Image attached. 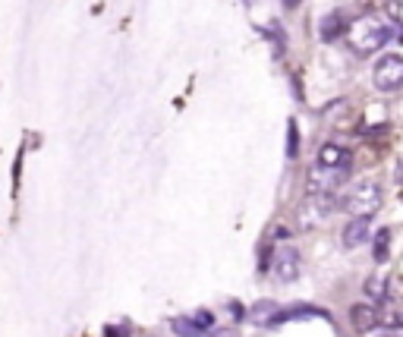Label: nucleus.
<instances>
[{
	"instance_id": "dca6fc26",
	"label": "nucleus",
	"mask_w": 403,
	"mask_h": 337,
	"mask_svg": "<svg viewBox=\"0 0 403 337\" xmlns=\"http://www.w3.org/2000/svg\"><path fill=\"white\" fill-rule=\"evenodd\" d=\"M388 246H391V231L375 233V262H388Z\"/></svg>"
},
{
	"instance_id": "f03ea898",
	"label": "nucleus",
	"mask_w": 403,
	"mask_h": 337,
	"mask_svg": "<svg viewBox=\"0 0 403 337\" xmlns=\"http://www.w3.org/2000/svg\"><path fill=\"white\" fill-rule=\"evenodd\" d=\"M381 186L375 180H359L350 186V192L344 195V212L353 218H375L381 212Z\"/></svg>"
},
{
	"instance_id": "0eeeda50",
	"label": "nucleus",
	"mask_w": 403,
	"mask_h": 337,
	"mask_svg": "<svg viewBox=\"0 0 403 337\" xmlns=\"http://www.w3.org/2000/svg\"><path fill=\"white\" fill-rule=\"evenodd\" d=\"M299 319H325V321H331V315H328L325 309H318V306H287V309H278V315L271 319V325H268V328H278V325H284V321H299Z\"/></svg>"
},
{
	"instance_id": "6e6552de",
	"label": "nucleus",
	"mask_w": 403,
	"mask_h": 337,
	"mask_svg": "<svg viewBox=\"0 0 403 337\" xmlns=\"http://www.w3.org/2000/svg\"><path fill=\"white\" fill-rule=\"evenodd\" d=\"M315 164L344 171V167H350V152H347L344 145H337V142H325L318 148V161H315Z\"/></svg>"
},
{
	"instance_id": "39448f33",
	"label": "nucleus",
	"mask_w": 403,
	"mask_h": 337,
	"mask_svg": "<svg viewBox=\"0 0 403 337\" xmlns=\"http://www.w3.org/2000/svg\"><path fill=\"white\" fill-rule=\"evenodd\" d=\"M337 208V202H334L331 192H312V199L306 202V205L299 208V221L302 227H315L321 224L325 218H331V212Z\"/></svg>"
},
{
	"instance_id": "f8f14e48",
	"label": "nucleus",
	"mask_w": 403,
	"mask_h": 337,
	"mask_svg": "<svg viewBox=\"0 0 403 337\" xmlns=\"http://www.w3.org/2000/svg\"><path fill=\"white\" fill-rule=\"evenodd\" d=\"M170 328H173V334L177 337H202L205 334L192 315H177V319H170Z\"/></svg>"
},
{
	"instance_id": "aec40b11",
	"label": "nucleus",
	"mask_w": 403,
	"mask_h": 337,
	"mask_svg": "<svg viewBox=\"0 0 403 337\" xmlns=\"http://www.w3.org/2000/svg\"><path fill=\"white\" fill-rule=\"evenodd\" d=\"M208 337H240V334H237V331H230V328H218V331L211 328V334H208Z\"/></svg>"
},
{
	"instance_id": "423d86ee",
	"label": "nucleus",
	"mask_w": 403,
	"mask_h": 337,
	"mask_svg": "<svg viewBox=\"0 0 403 337\" xmlns=\"http://www.w3.org/2000/svg\"><path fill=\"white\" fill-rule=\"evenodd\" d=\"M347 173H350V167H344V171H334V167L315 164L312 171H309V190H312V192H331L334 186L347 177Z\"/></svg>"
},
{
	"instance_id": "2eb2a0df",
	"label": "nucleus",
	"mask_w": 403,
	"mask_h": 337,
	"mask_svg": "<svg viewBox=\"0 0 403 337\" xmlns=\"http://www.w3.org/2000/svg\"><path fill=\"white\" fill-rule=\"evenodd\" d=\"M287 158H299V126H297V120H290L287 123Z\"/></svg>"
},
{
	"instance_id": "1a4fd4ad",
	"label": "nucleus",
	"mask_w": 403,
	"mask_h": 337,
	"mask_svg": "<svg viewBox=\"0 0 403 337\" xmlns=\"http://www.w3.org/2000/svg\"><path fill=\"white\" fill-rule=\"evenodd\" d=\"M344 246L347 249H356V246H362V243H368L372 240V218H353L350 224L344 227Z\"/></svg>"
},
{
	"instance_id": "7ed1b4c3",
	"label": "nucleus",
	"mask_w": 403,
	"mask_h": 337,
	"mask_svg": "<svg viewBox=\"0 0 403 337\" xmlns=\"http://www.w3.org/2000/svg\"><path fill=\"white\" fill-rule=\"evenodd\" d=\"M372 85L381 95L403 92V57L400 54H385V57H378V63H375V70H372Z\"/></svg>"
},
{
	"instance_id": "412c9836",
	"label": "nucleus",
	"mask_w": 403,
	"mask_h": 337,
	"mask_svg": "<svg viewBox=\"0 0 403 337\" xmlns=\"http://www.w3.org/2000/svg\"><path fill=\"white\" fill-rule=\"evenodd\" d=\"M274 237H278V240H287L290 233H287V227H278V231H274Z\"/></svg>"
},
{
	"instance_id": "ddd939ff",
	"label": "nucleus",
	"mask_w": 403,
	"mask_h": 337,
	"mask_svg": "<svg viewBox=\"0 0 403 337\" xmlns=\"http://www.w3.org/2000/svg\"><path fill=\"white\" fill-rule=\"evenodd\" d=\"M278 315V302H271V300H261V302H255L252 306V312H249V319L255 321V325H271V319Z\"/></svg>"
},
{
	"instance_id": "9b49d317",
	"label": "nucleus",
	"mask_w": 403,
	"mask_h": 337,
	"mask_svg": "<svg viewBox=\"0 0 403 337\" xmlns=\"http://www.w3.org/2000/svg\"><path fill=\"white\" fill-rule=\"evenodd\" d=\"M347 29H350V25L344 23V16L331 13V16L321 19V42H334L337 35H347Z\"/></svg>"
},
{
	"instance_id": "f257e3e1",
	"label": "nucleus",
	"mask_w": 403,
	"mask_h": 337,
	"mask_svg": "<svg viewBox=\"0 0 403 337\" xmlns=\"http://www.w3.org/2000/svg\"><path fill=\"white\" fill-rule=\"evenodd\" d=\"M403 25L391 13H366V16L353 19L347 29V44L356 57H372V54L385 51L388 44L397 38V32Z\"/></svg>"
},
{
	"instance_id": "20e7f679",
	"label": "nucleus",
	"mask_w": 403,
	"mask_h": 337,
	"mask_svg": "<svg viewBox=\"0 0 403 337\" xmlns=\"http://www.w3.org/2000/svg\"><path fill=\"white\" fill-rule=\"evenodd\" d=\"M271 274L278 284H293L299 278V252L293 246H280L271 255Z\"/></svg>"
},
{
	"instance_id": "6ab92c4d",
	"label": "nucleus",
	"mask_w": 403,
	"mask_h": 337,
	"mask_svg": "<svg viewBox=\"0 0 403 337\" xmlns=\"http://www.w3.org/2000/svg\"><path fill=\"white\" fill-rule=\"evenodd\" d=\"M362 337H394L388 328H381V325H375V328H368V331H362Z\"/></svg>"
},
{
	"instance_id": "4468645a",
	"label": "nucleus",
	"mask_w": 403,
	"mask_h": 337,
	"mask_svg": "<svg viewBox=\"0 0 403 337\" xmlns=\"http://www.w3.org/2000/svg\"><path fill=\"white\" fill-rule=\"evenodd\" d=\"M388 281L385 278H381V274H372V278H368L366 281V293H368V300H375V302H378V300H385V296H388Z\"/></svg>"
},
{
	"instance_id": "a211bd4d",
	"label": "nucleus",
	"mask_w": 403,
	"mask_h": 337,
	"mask_svg": "<svg viewBox=\"0 0 403 337\" xmlns=\"http://www.w3.org/2000/svg\"><path fill=\"white\" fill-rule=\"evenodd\" d=\"M388 13L403 25V0H388Z\"/></svg>"
},
{
	"instance_id": "9d476101",
	"label": "nucleus",
	"mask_w": 403,
	"mask_h": 337,
	"mask_svg": "<svg viewBox=\"0 0 403 337\" xmlns=\"http://www.w3.org/2000/svg\"><path fill=\"white\" fill-rule=\"evenodd\" d=\"M350 321H353V328L356 331H368V328H375L381 321V315H378V309L372 306V302H356V306L350 309Z\"/></svg>"
},
{
	"instance_id": "f3484780",
	"label": "nucleus",
	"mask_w": 403,
	"mask_h": 337,
	"mask_svg": "<svg viewBox=\"0 0 403 337\" xmlns=\"http://www.w3.org/2000/svg\"><path fill=\"white\" fill-rule=\"evenodd\" d=\"M192 319H196L199 325H202V331H211V328H214V315L208 312V309H199V312H192Z\"/></svg>"
}]
</instances>
